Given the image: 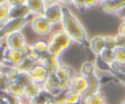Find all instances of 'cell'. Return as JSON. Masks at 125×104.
<instances>
[{"instance_id":"cell-1","label":"cell","mask_w":125,"mask_h":104,"mask_svg":"<svg viewBox=\"0 0 125 104\" xmlns=\"http://www.w3.org/2000/svg\"><path fill=\"white\" fill-rule=\"evenodd\" d=\"M62 29L71 38V40L81 46H89L90 39L87 31L80 19L67 7H62V17L61 21Z\"/></svg>"},{"instance_id":"cell-2","label":"cell","mask_w":125,"mask_h":104,"mask_svg":"<svg viewBox=\"0 0 125 104\" xmlns=\"http://www.w3.org/2000/svg\"><path fill=\"white\" fill-rule=\"evenodd\" d=\"M72 42L73 41L71 40V38L62 29L56 30L52 32L49 37L48 53L51 56L60 58L62 53L70 47Z\"/></svg>"},{"instance_id":"cell-3","label":"cell","mask_w":125,"mask_h":104,"mask_svg":"<svg viewBox=\"0 0 125 104\" xmlns=\"http://www.w3.org/2000/svg\"><path fill=\"white\" fill-rule=\"evenodd\" d=\"M29 23H30V27H31L32 31L35 34L41 35V36H45V35L50 34L52 32V29L54 26L44 17V15L33 16Z\"/></svg>"},{"instance_id":"cell-4","label":"cell","mask_w":125,"mask_h":104,"mask_svg":"<svg viewBox=\"0 0 125 104\" xmlns=\"http://www.w3.org/2000/svg\"><path fill=\"white\" fill-rule=\"evenodd\" d=\"M70 89L78 92L83 96L86 95L90 90L88 78L81 75L80 73H76L70 80Z\"/></svg>"},{"instance_id":"cell-5","label":"cell","mask_w":125,"mask_h":104,"mask_svg":"<svg viewBox=\"0 0 125 104\" xmlns=\"http://www.w3.org/2000/svg\"><path fill=\"white\" fill-rule=\"evenodd\" d=\"M28 73L31 77L32 82L38 84L41 87L45 84V82L47 81V79L50 76V73H49L48 69L42 63H39V62L35 63L32 66V68L28 71Z\"/></svg>"},{"instance_id":"cell-6","label":"cell","mask_w":125,"mask_h":104,"mask_svg":"<svg viewBox=\"0 0 125 104\" xmlns=\"http://www.w3.org/2000/svg\"><path fill=\"white\" fill-rule=\"evenodd\" d=\"M5 43L8 48L15 50H23L26 45L25 37L21 31H15L9 33L5 38Z\"/></svg>"},{"instance_id":"cell-7","label":"cell","mask_w":125,"mask_h":104,"mask_svg":"<svg viewBox=\"0 0 125 104\" xmlns=\"http://www.w3.org/2000/svg\"><path fill=\"white\" fill-rule=\"evenodd\" d=\"M62 4H55L46 6V9L44 11V17L53 24L61 23L62 17Z\"/></svg>"},{"instance_id":"cell-8","label":"cell","mask_w":125,"mask_h":104,"mask_svg":"<svg viewBox=\"0 0 125 104\" xmlns=\"http://www.w3.org/2000/svg\"><path fill=\"white\" fill-rule=\"evenodd\" d=\"M24 57L25 56L22 50H15L7 47L5 52V64L18 67L23 61Z\"/></svg>"},{"instance_id":"cell-9","label":"cell","mask_w":125,"mask_h":104,"mask_svg":"<svg viewBox=\"0 0 125 104\" xmlns=\"http://www.w3.org/2000/svg\"><path fill=\"white\" fill-rule=\"evenodd\" d=\"M125 5V0H102L100 6L102 10L110 15H117Z\"/></svg>"},{"instance_id":"cell-10","label":"cell","mask_w":125,"mask_h":104,"mask_svg":"<svg viewBox=\"0 0 125 104\" xmlns=\"http://www.w3.org/2000/svg\"><path fill=\"white\" fill-rule=\"evenodd\" d=\"M76 73L74 72V70L69 67L68 65L61 62L60 65L58 66V68L56 69L54 75L56 76V78L59 80V82L62 81H70L71 78L75 75Z\"/></svg>"},{"instance_id":"cell-11","label":"cell","mask_w":125,"mask_h":104,"mask_svg":"<svg viewBox=\"0 0 125 104\" xmlns=\"http://www.w3.org/2000/svg\"><path fill=\"white\" fill-rule=\"evenodd\" d=\"M32 17V15L30 13L28 7L26 6V4L10 7L9 19H12V18H24V17Z\"/></svg>"},{"instance_id":"cell-12","label":"cell","mask_w":125,"mask_h":104,"mask_svg":"<svg viewBox=\"0 0 125 104\" xmlns=\"http://www.w3.org/2000/svg\"><path fill=\"white\" fill-rule=\"evenodd\" d=\"M39 63H42L49 71L50 74H54L56 69L58 68V66L60 65V63L62 62L60 60V58H57V57H54V56H51L49 53H46V54H43L40 56L39 58Z\"/></svg>"},{"instance_id":"cell-13","label":"cell","mask_w":125,"mask_h":104,"mask_svg":"<svg viewBox=\"0 0 125 104\" xmlns=\"http://www.w3.org/2000/svg\"><path fill=\"white\" fill-rule=\"evenodd\" d=\"M91 50V52L95 54V55H99L102 53V52L105 49V45H104V36H101V35H97L94 36L90 39L89 41V46H88Z\"/></svg>"},{"instance_id":"cell-14","label":"cell","mask_w":125,"mask_h":104,"mask_svg":"<svg viewBox=\"0 0 125 104\" xmlns=\"http://www.w3.org/2000/svg\"><path fill=\"white\" fill-rule=\"evenodd\" d=\"M59 80L56 78V76L54 74H50L49 78L47 79V81L45 82V84L42 86L43 89H45L46 91H48L52 96L57 95L59 92H61L60 88H59Z\"/></svg>"},{"instance_id":"cell-15","label":"cell","mask_w":125,"mask_h":104,"mask_svg":"<svg viewBox=\"0 0 125 104\" xmlns=\"http://www.w3.org/2000/svg\"><path fill=\"white\" fill-rule=\"evenodd\" d=\"M25 4L28 7L32 16L43 15L46 9V4L44 0H26Z\"/></svg>"},{"instance_id":"cell-16","label":"cell","mask_w":125,"mask_h":104,"mask_svg":"<svg viewBox=\"0 0 125 104\" xmlns=\"http://www.w3.org/2000/svg\"><path fill=\"white\" fill-rule=\"evenodd\" d=\"M41 90H42L41 86H39L38 84H36L34 82H30L28 85H26L23 87V96H22V98L27 99L29 101L32 98H34L35 96H37L40 93Z\"/></svg>"},{"instance_id":"cell-17","label":"cell","mask_w":125,"mask_h":104,"mask_svg":"<svg viewBox=\"0 0 125 104\" xmlns=\"http://www.w3.org/2000/svg\"><path fill=\"white\" fill-rule=\"evenodd\" d=\"M83 104H106V101L104 95L101 91H97L84 95Z\"/></svg>"},{"instance_id":"cell-18","label":"cell","mask_w":125,"mask_h":104,"mask_svg":"<svg viewBox=\"0 0 125 104\" xmlns=\"http://www.w3.org/2000/svg\"><path fill=\"white\" fill-rule=\"evenodd\" d=\"M52 100H53V96L42 87V90L40 91V93L34 98H32L31 100H29L28 104H48Z\"/></svg>"},{"instance_id":"cell-19","label":"cell","mask_w":125,"mask_h":104,"mask_svg":"<svg viewBox=\"0 0 125 104\" xmlns=\"http://www.w3.org/2000/svg\"><path fill=\"white\" fill-rule=\"evenodd\" d=\"M81 75L85 76L86 78L92 77L96 74H98L95 62H91V61H85L84 63H82L81 67H80V72Z\"/></svg>"},{"instance_id":"cell-20","label":"cell","mask_w":125,"mask_h":104,"mask_svg":"<svg viewBox=\"0 0 125 104\" xmlns=\"http://www.w3.org/2000/svg\"><path fill=\"white\" fill-rule=\"evenodd\" d=\"M33 49L35 50V52L41 56L43 54H46L48 53V48H49V43L48 41L46 40H43V39H39V40H36L34 43L31 44Z\"/></svg>"},{"instance_id":"cell-21","label":"cell","mask_w":125,"mask_h":104,"mask_svg":"<svg viewBox=\"0 0 125 104\" xmlns=\"http://www.w3.org/2000/svg\"><path fill=\"white\" fill-rule=\"evenodd\" d=\"M82 102H83V95L71 89L66 91L65 104H81Z\"/></svg>"},{"instance_id":"cell-22","label":"cell","mask_w":125,"mask_h":104,"mask_svg":"<svg viewBox=\"0 0 125 104\" xmlns=\"http://www.w3.org/2000/svg\"><path fill=\"white\" fill-rule=\"evenodd\" d=\"M23 53H24V56L34 62H38L39 61V58H40V55L35 52V50L33 49L32 45L31 44H26L25 47L23 48Z\"/></svg>"},{"instance_id":"cell-23","label":"cell","mask_w":125,"mask_h":104,"mask_svg":"<svg viewBox=\"0 0 125 104\" xmlns=\"http://www.w3.org/2000/svg\"><path fill=\"white\" fill-rule=\"evenodd\" d=\"M23 87H24L23 86H21V84H19L16 81H14V82L10 83L7 91L16 95V96H19V97L22 98V96H23Z\"/></svg>"},{"instance_id":"cell-24","label":"cell","mask_w":125,"mask_h":104,"mask_svg":"<svg viewBox=\"0 0 125 104\" xmlns=\"http://www.w3.org/2000/svg\"><path fill=\"white\" fill-rule=\"evenodd\" d=\"M1 96L4 98V100L8 103V104H21L23 102V98L16 96L8 91H4L1 92Z\"/></svg>"},{"instance_id":"cell-25","label":"cell","mask_w":125,"mask_h":104,"mask_svg":"<svg viewBox=\"0 0 125 104\" xmlns=\"http://www.w3.org/2000/svg\"><path fill=\"white\" fill-rule=\"evenodd\" d=\"M100 57L106 62L107 64L111 65L113 62H115V57H114V50H108V49H104L101 54H99Z\"/></svg>"},{"instance_id":"cell-26","label":"cell","mask_w":125,"mask_h":104,"mask_svg":"<svg viewBox=\"0 0 125 104\" xmlns=\"http://www.w3.org/2000/svg\"><path fill=\"white\" fill-rule=\"evenodd\" d=\"M9 12H10V6L4 2L0 4V24L3 25L5 22L9 19Z\"/></svg>"},{"instance_id":"cell-27","label":"cell","mask_w":125,"mask_h":104,"mask_svg":"<svg viewBox=\"0 0 125 104\" xmlns=\"http://www.w3.org/2000/svg\"><path fill=\"white\" fill-rule=\"evenodd\" d=\"M10 83H11V81H10L9 77L7 76V74L2 69H0V91L1 92L7 91Z\"/></svg>"},{"instance_id":"cell-28","label":"cell","mask_w":125,"mask_h":104,"mask_svg":"<svg viewBox=\"0 0 125 104\" xmlns=\"http://www.w3.org/2000/svg\"><path fill=\"white\" fill-rule=\"evenodd\" d=\"M16 82H18V83L21 84V86L25 87V86L28 85L30 82H32V80H31V77H30V75H29L28 72L21 71L20 74H19V76H18V78H17V80H16Z\"/></svg>"},{"instance_id":"cell-29","label":"cell","mask_w":125,"mask_h":104,"mask_svg":"<svg viewBox=\"0 0 125 104\" xmlns=\"http://www.w3.org/2000/svg\"><path fill=\"white\" fill-rule=\"evenodd\" d=\"M114 57H115V62L120 64H125V48L117 47L114 50Z\"/></svg>"},{"instance_id":"cell-30","label":"cell","mask_w":125,"mask_h":104,"mask_svg":"<svg viewBox=\"0 0 125 104\" xmlns=\"http://www.w3.org/2000/svg\"><path fill=\"white\" fill-rule=\"evenodd\" d=\"M35 63H37V62H34V61H32V60H30V59H28V58L24 57L23 61H22V62L18 66V68H19L21 71L28 72V71L32 68V66H33Z\"/></svg>"},{"instance_id":"cell-31","label":"cell","mask_w":125,"mask_h":104,"mask_svg":"<svg viewBox=\"0 0 125 104\" xmlns=\"http://www.w3.org/2000/svg\"><path fill=\"white\" fill-rule=\"evenodd\" d=\"M104 45H105V49H108V50H115V49L117 48L115 37H114V36H110V35L104 36Z\"/></svg>"},{"instance_id":"cell-32","label":"cell","mask_w":125,"mask_h":104,"mask_svg":"<svg viewBox=\"0 0 125 104\" xmlns=\"http://www.w3.org/2000/svg\"><path fill=\"white\" fill-rule=\"evenodd\" d=\"M66 91H61L57 95L53 96V102L55 104H65Z\"/></svg>"},{"instance_id":"cell-33","label":"cell","mask_w":125,"mask_h":104,"mask_svg":"<svg viewBox=\"0 0 125 104\" xmlns=\"http://www.w3.org/2000/svg\"><path fill=\"white\" fill-rule=\"evenodd\" d=\"M7 49V45L5 40L0 43V68L5 64V52Z\"/></svg>"},{"instance_id":"cell-34","label":"cell","mask_w":125,"mask_h":104,"mask_svg":"<svg viewBox=\"0 0 125 104\" xmlns=\"http://www.w3.org/2000/svg\"><path fill=\"white\" fill-rule=\"evenodd\" d=\"M114 37H115V40H116V45H117V47L125 48V35L117 33Z\"/></svg>"},{"instance_id":"cell-35","label":"cell","mask_w":125,"mask_h":104,"mask_svg":"<svg viewBox=\"0 0 125 104\" xmlns=\"http://www.w3.org/2000/svg\"><path fill=\"white\" fill-rule=\"evenodd\" d=\"M9 33H10V31H9V29L7 28V26H6L5 24H3V25L0 26V43L5 40L6 36H7Z\"/></svg>"},{"instance_id":"cell-36","label":"cell","mask_w":125,"mask_h":104,"mask_svg":"<svg viewBox=\"0 0 125 104\" xmlns=\"http://www.w3.org/2000/svg\"><path fill=\"white\" fill-rule=\"evenodd\" d=\"M97 5H100V0H85V8L86 10L92 9L96 7Z\"/></svg>"},{"instance_id":"cell-37","label":"cell","mask_w":125,"mask_h":104,"mask_svg":"<svg viewBox=\"0 0 125 104\" xmlns=\"http://www.w3.org/2000/svg\"><path fill=\"white\" fill-rule=\"evenodd\" d=\"M73 5L80 11L86 10V8H85V0H74L73 1Z\"/></svg>"},{"instance_id":"cell-38","label":"cell","mask_w":125,"mask_h":104,"mask_svg":"<svg viewBox=\"0 0 125 104\" xmlns=\"http://www.w3.org/2000/svg\"><path fill=\"white\" fill-rule=\"evenodd\" d=\"M25 2H26V0H6V3H7L10 7L22 5V4H25Z\"/></svg>"},{"instance_id":"cell-39","label":"cell","mask_w":125,"mask_h":104,"mask_svg":"<svg viewBox=\"0 0 125 104\" xmlns=\"http://www.w3.org/2000/svg\"><path fill=\"white\" fill-rule=\"evenodd\" d=\"M118 33L125 35V22H124L123 20H122V22L120 23V25H119V27H118Z\"/></svg>"},{"instance_id":"cell-40","label":"cell","mask_w":125,"mask_h":104,"mask_svg":"<svg viewBox=\"0 0 125 104\" xmlns=\"http://www.w3.org/2000/svg\"><path fill=\"white\" fill-rule=\"evenodd\" d=\"M46 6L55 5V4H61V0H44Z\"/></svg>"},{"instance_id":"cell-41","label":"cell","mask_w":125,"mask_h":104,"mask_svg":"<svg viewBox=\"0 0 125 104\" xmlns=\"http://www.w3.org/2000/svg\"><path fill=\"white\" fill-rule=\"evenodd\" d=\"M73 1L74 0H61V4L62 6H68V5H73Z\"/></svg>"},{"instance_id":"cell-42","label":"cell","mask_w":125,"mask_h":104,"mask_svg":"<svg viewBox=\"0 0 125 104\" xmlns=\"http://www.w3.org/2000/svg\"><path fill=\"white\" fill-rule=\"evenodd\" d=\"M117 15L122 18V20H123V19H125V5L123 6V8L120 10V12H119Z\"/></svg>"},{"instance_id":"cell-43","label":"cell","mask_w":125,"mask_h":104,"mask_svg":"<svg viewBox=\"0 0 125 104\" xmlns=\"http://www.w3.org/2000/svg\"><path fill=\"white\" fill-rule=\"evenodd\" d=\"M4 2H6V0H0V4L1 3H4Z\"/></svg>"},{"instance_id":"cell-44","label":"cell","mask_w":125,"mask_h":104,"mask_svg":"<svg viewBox=\"0 0 125 104\" xmlns=\"http://www.w3.org/2000/svg\"><path fill=\"white\" fill-rule=\"evenodd\" d=\"M21 104H26V103H23V102H22V103H21Z\"/></svg>"},{"instance_id":"cell-45","label":"cell","mask_w":125,"mask_h":104,"mask_svg":"<svg viewBox=\"0 0 125 104\" xmlns=\"http://www.w3.org/2000/svg\"><path fill=\"white\" fill-rule=\"evenodd\" d=\"M123 21H124V22H125V19H123Z\"/></svg>"},{"instance_id":"cell-46","label":"cell","mask_w":125,"mask_h":104,"mask_svg":"<svg viewBox=\"0 0 125 104\" xmlns=\"http://www.w3.org/2000/svg\"><path fill=\"white\" fill-rule=\"evenodd\" d=\"M0 95H1V91H0Z\"/></svg>"}]
</instances>
